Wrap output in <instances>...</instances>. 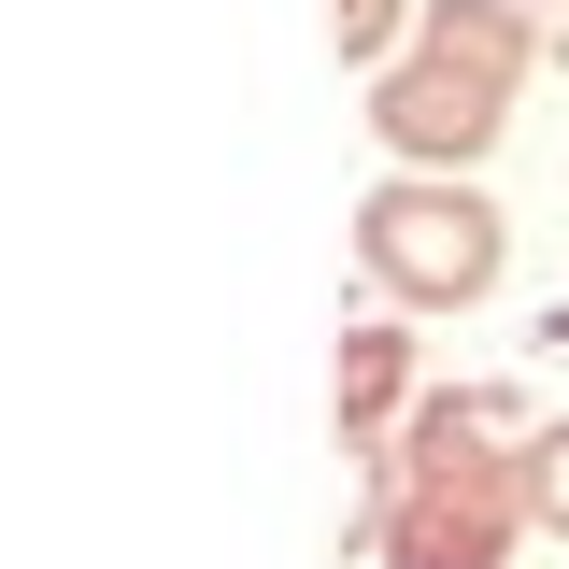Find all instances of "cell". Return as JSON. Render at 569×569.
<instances>
[{
    "mask_svg": "<svg viewBox=\"0 0 569 569\" xmlns=\"http://www.w3.org/2000/svg\"><path fill=\"white\" fill-rule=\"evenodd\" d=\"M356 257H370V284H399V299H485L498 284V213L470 186H385V200L356 213Z\"/></svg>",
    "mask_w": 569,
    "mask_h": 569,
    "instance_id": "6da1fadb",
    "label": "cell"
},
{
    "mask_svg": "<svg viewBox=\"0 0 569 569\" xmlns=\"http://www.w3.org/2000/svg\"><path fill=\"white\" fill-rule=\"evenodd\" d=\"M498 71H512V43H498L485 14H470V29H441V43H427V71H399V86H385V129L413 142V157H470V142L498 129Z\"/></svg>",
    "mask_w": 569,
    "mask_h": 569,
    "instance_id": "7a4b0ae2",
    "label": "cell"
},
{
    "mask_svg": "<svg viewBox=\"0 0 569 569\" xmlns=\"http://www.w3.org/2000/svg\"><path fill=\"white\" fill-rule=\"evenodd\" d=\"M385 399H399V328H356L342 342V427H370Z\"/></svg>",
    "mask_w": 569,
    "mask_h": 569,
    "instance_id": "3957f363",
    "label": "cell"
},
{
    "mask_svg": "<svg viewBox=\"0 0 569 569\" xmlns=\"http://www.w3.org/2000/svg\"><path fill=\"white\" fill-rule=\"evenodd\" d=\"M527 498H541V527H569V427H541V456H527Z\"/></svg>",
    "mask_w": 569,
    "mask_h": 569,
    "instance_id": "277c9868",
    "label": "cell"
},
{
    "mask_svg": "<svg viewBox=\"0 0 569 569\" xmlns=\"http://www.w3.org/2000/svg\"><path fill=\"white\" fill-rule=\"evenodd\" d=\"M342 14V58H385V29H399V0H328Z\"/></svg>",
    "mask_w": 569,
    "mask_h": 569,
    "instance_id": "5b68a950",
    "label": "cell"
},
{
    "mask_svg": "<svg viewBox=\"0 0 569 569\" xmlns=\"http://www.w3.org/2000/svg\"><path fill=\"white\" fill-rule=\"evenodd\" d=\"M527 29H541V43H569V0H527Z\"/></svg>",
    "mask_w": 569,
    "mask_h": 569,
    "instance_id": "8992f818",
    "label": "cell"
}]
</instances>
